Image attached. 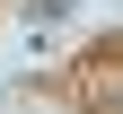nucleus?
I'll return each instance as SVG.
<instances>
[{
    "instance_id": "f257e3e1",
    "label": "nucleus",
    "mask_w": 123,
    "mask_h": 114,
    "mask_svg": "<svg viewBox=\"0 0 123 114\" xmlns=\"http://www.w3.org/2000/svg\"><path fill=\"white\" fill-rule=\"evenodd\" d=\"M79 9H97V0H35V9H26V35L44 44V35H53L62 18H79Z\"/></svg>"
}]
</instances>
